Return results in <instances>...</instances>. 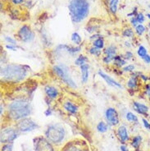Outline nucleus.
Instances as JSON below:
<instances>
[{"label": "nucleus", "mask_w": 150, "mask_h": 151, "mask_svg": "<svg viewBox=\"0 0 150 151\" xmlns=\"http://www.w3.org/2000/svg\"><path fill=\"white\" fill-rule=\"evenodd\" d=\"M68 9L72 22L78 23L87 17L89 5L87 0H71L68 6Z\"/></svg>", "instance_id": "obj_1"}, {"label": "nucleus", "mask_w": 150, "mask_h": 151, "mask_svg": "<svg viewBox=\"0 0 150 151\" xmlns=\"http://www.w3.org/2000/svg\"><path fill=\"white\" fill-rule=\"evenodd\" d=\"M8 112L13 119H21L31 114V108L30 103L24 99H16L9 105Z\"/></svg>", "instance_id": "obj_2"}, {"label": "nucleus", "mask_w": 150, "mask_h": 151, "mask_svg": "<svg viewBox=\"0 0 150 151\" xmlns=\"http://www.w3.org/2000/svg\"><path fill=\"white\" fill-rule=\"evenodd\" d=\"M26 75V70L20 65H8L5 68H2L1 76L7 81H19L22 80Z\"/></svg>", "instance_id": "obj_3"}, {"label": "nucleus", "mask_w": 150, "mask_h": 151, "mask_svg": "<svg viewBox=\"0 0 150 151\" xmlns=\"http://www.w3.org/2000/svg\"><path fill=\"white\" fill-rule=\"evenodd\" d=\"M48 140L55 144L60 143L65 136V131L62 127L59 125H54L49 127L46 132Z\"/></svg>", "instance_id": "obj_4"}, {"label": "nucleus", "mask_w": 150, "mask_h": 151, "mask_svg": "<svg viewBox=\"0 0 150 151\" xmlns=\"http://www.w3.org/2000/svg\"><path fill=\"white\" fill-rule=\"evenodd\" d=\"M54 72L56 73V75L58 76L60 79H62L66 85H68L69 86L72 88H76V85L73 81V80L71 78L69 73L67 72V68L65 66H54Z\"/></svg>", "instance_id": "obj_5"}, {"label": "nucleus", "mask_w": 150, "mask_h": 151, "mask_svg": "<svg viewBox=\"0 0 150 151\" xmlns=\"http://www.w3.org/2000/svg\"><path fill=\"white\" fill-rule=\"evenodd\" d=\"M18 37L20 38L21 40L27 43V42L32 41L34 40L35 35L28 26H23L22 27H21V29L18 31Z\"/></svg>", "instance_id": "obj_6"}, {"label": "nucleus", "mask_w": 150, "mask_h": 151, "mask_svg": "<svg viewBox=\"0 0 150 151\" xmlns=\"http://www.w3.org/2000/svg\"><path fill=\"white\" fill-rule=\"evenodd\" d=\"M37 127V125L35 124L34 122L31 119H22L17 123V128L19 129L21 132H26L33 131L34 129Z\"/></svg>", "instance_id": "obj_7"}, {"label": "nucleus", "mask_w": 150, "mask_h": 151, "mask_svg": "<svg viewBox=\"0 0 150 151\" xmlns=\"http://www.w3.org/2000/svg\"><path fill=\"white\" fill-rule=\"evenodd\" d=\"M16 132L14 129L8 128L4 129L1 132V138L0 140L2 143L6 142H12L16 138Z\"/></svg>", "instance_id": "obj_8"}, {"label": "nucleus", "mask_w": 150, "mask_h": 151, "mask_svg": "<svg viewBox=\"0 0 150 151\" xmlns=\"http://www.w3.org/2000/svg\"><path fill=\"white\" fill-rule=\"evenodd\" d=\"M35 151H54V149L49 141L44 138H39L35 141Z\"/></svg>", "instance_id": "obj_9"}, {"label": "nucleus", "mask_w": 150, "mask_h": 151, "mask_svg": "<svg viewBox=\"0 0 150 151\" xmlns=\"http://www.w3.org/2000/svg\"><path fill=\"white\" fill-rule=\"evenodd\" d=\"M106 118L107 120L109 122V123H111L112 125H116L119 123V118H118V114L117 112L116 111L115 109L113 108H109L106 110Z\"/></svg>", "instance_id": "obj_10"}, {"label": "nucleus", "mask_w": 150, "mask_h": 151, "mask_svg": "<svg viewBox=\"0 0 150 151\" xmlns=\"http://www.w3.org/2000/svg\"><path fill=\"white\" fill-rule=\"evenodd\" d=\"M99 75L103 78V79L108 83V85L114 87V88H118V89H122V86L120 83H118L117 81H116L115 80L112 79V77H110L109 76H108L107 74H105L103 72L101 71H99Z\"/></svg>", "instance_id": "obj_11"}, {"label": "nucleus", "mask_w": 150, "mask_h": 151, "mask_svg": "<svg viewBox=\"0 0 150 151\" xmlns=\"http://www.w3.org/2000/svg\"><path fill=\"white\" fill-rule=\"evenodd\" d=\"M133 106H134L135 110L136 112H138L139 113L143 114V115H144V116H147V113H148L149 108H148L146 105H144V104H140V103L139 102H134Z\"/></svg>", "instance_id": "obj_12"}, {"label": "nucleus", "mask_w": 150, "mask_h": 151, "mask_svg": "<svg viewBox=\"0 0 150 151\" xmlns=\"http://www.w3.org/2000/svg\"><path fill=\"white\" fill-rule=\"evenodd\" d=\"M117 135L119 136L120 140H121V142H123V143L126 142L129 139L127 130L124 126H121L119 128H118V130H117Z\"/></svg>", "instance_id": "obj_13"}, {"label": "nucleus", "mask_w": 150, "mask_h": 151, "mask_svg": "<svg viewBox=\"0 0 150 151\" xmlns=\"http://www.w3.org/2000/svg\"><path fill=\"white\" fill-rule=\"evenodd\" d=\"M45 91V94H47V96L50 99H56L58 97V90L53 86H46L44 89Z\"/></svg>", "instance_id": "obj_14"}, {"label": "nucleus", "mask_w": 150, "mask_h": 151, "mask_svg": "<svg viewBox=\"0 0 150 151\" xmlns=\"http://www.w3.org/2000/svg\"><path fill=\"white\" fill-rule=\"evenodd\" d=\"M81 81L83 83H85L89 78V66L87 64H84L81 66Z\"/></svg>", "instance_id": "obj_15"}, {"label": "nucleus", "mask_w": 150, "mask_h": 151, "mask_svg": "<svg viewBox=\"0 0 150 151\" xmlns=\"http://www.w3.org/2000/svg\"><path fill=\"white\" fill-rule=\"evenodd\" d=\"M64 109L71 113H76L77 112L76 106H75L73 104H71L69 101H67L64 104Z\"/></svg>", "instance_id": "obj_16"}, {"label": "nucleus", "mask_w": 150, "mask_h": 151, "mask_svg": "<svg viewBox=\"0 0 150 151\" xmlns=\"http://www.w3.org/2000/svg\"><path fill=\"white\" fill-rule=\"evenodd\" d=\"M118 4H119V0H111L110 1L109 8H110V11L112 12L113 14H115L116 11H117Z\"/></svg>", "instance_id": "obj_17"}, {"label": "nucleus", "mask_w": 150, "mask_h": 151, "mask_svg": "<svg viewBox=\"0 0 150 151\" xmlns=\"http://www.w3.org/2000/svg\"><path fill=\"white\" fill-rule=\"evenodd\" d=\"M116 47L114 46H109L108 47L107 49L104 50V53L106 55H108V56H112V57H115L116 55Z\"/></svg>", "instance_id": "obj_18"}, {"label": "nucleus", "mask_w": 150, "mask_h": 151, "mask_svg": "<svg viewBox=\"0 0 150 151\" xmlns=\"http://www.w3.org/2000/svg\"><path fill=\"white\" fill-rule=\"evenodd\" d=\"M127 86L129 87V88H131V89H134V88L137 86V79H136V76H131L130 80H129V81H128V83H127Z\"/></svg>", "instance_id": "obj_19"}, {"label": "nucleus", "mask_w": 150, "mask_h": 151, "mask_svg": "<svg viewBox=\"0 0 150 151\" xmlns=\"http://www.w3.org/2000/svg\"><path fill=\"white\" fill-rule=\"evenodd\" d=\"M93 45H94V47H96L98 49H103L104 46V40H103L102 38H98L97 40H95L94 41Z\"/></svg>", "instance_id": "obj_20"}, {"label": "nucleus", "mask_w": 150, "mask_h": 151, "mask_svg": "<svg viewBox=\"0 0 150 151\" xmlns=\"http://www.w3.org/2000/svg\"><path fill=\"white\" fill-rule=\"evenodd\" d=\"M113 60H114V63H115L118 68H121V66H123V65H125L126 63V61L123 60V59L121 58V56H115Z\"/></svg>", "instance_id": "obj_21"}, {"label": "nucleus", "mask_w": 150, "mask_h": 151, "mask_svg": "<svg viewBox=\"0 0 150 151\" xmlns=\"http://www.w3.org/2000/svg\"><path fill=\"white\" fill-rule=\"evenodd\" d=\"M81 37L80 36V35L76 33V32H75L73 34L71 35V41L75 43L76 45H80L81 43Z\"/></svg>", "instance_id": "obj_22"}, {"label": "nucleus", "mask_w": 150, "mask_h": 151, "mask_svg": "<svg viewBox=\"0 0 150 151\" xmlns=\"http://www.w3.org/2000/svg\"><path fill=\"white\" fill-rule=\"evenodd\" d=\"M88 60V58H85L84 55H81V56H79L76 58V60L75 62V63L77 65V66H82V65L85 64V63L86 61Z\"/></svg>", "instance_id": "obj_23"}, {"label": "nucleus", "mask_w": 150, "mask_h": 151, "mask_svg": "<svg viewBox=\"0 0 150 151\" xmlns=\"http://www.w3.org/2000/svg\"><path fill=\"white\" fill-rule=\"evenodd\" d=\"M97 129H98V131L101 133H104V132H107V130H108V127H107V125L104 123V122H99L98 126H97Z\"/></svg>", "instance_id": "obj_24"}, {"label": "nucleus", "mask_w": 150, "mask_h": 151, "mask_svg": "<svg viewBox=\"0 0 150 151\" xmlns=\"http://www.w3.org/2000/svg\"><path fill=\"white\" fill-rule=\"evenodd\" d=\"M137 53H138L139 56L140 57V58H144L147 55V49L144 46H139Z\"/></svg>", "instance_id": "obj_25"}, {"label": "nucleus", "mask_w": 150, "mask_h": 151, "mask_svg": "<svg viewBox=\"0 0 150 151\" xmlns=\"http://www.w3.org/2000/svg\"><path fill=\"white\" fill-rule=\"evenodd\" d=\"M126 119L128 120L129 122H137L138 121V118L137 117L135 116L134 113H131V112H129V113H126Z\"/></svg>", "instance_id": "obj_26"}, {"label": "nucleus", "mask_w": 150, "mask_h": 151, "mask_svg": "<svg viewBox=\"0 0 150 151\" xmlns=\"http://www.w3.org/2000/svg\"><path fill=\"white\" fill-rule=\"evenodd\" d=\"M140 141H141V137L139 136H135V138L133 139V141H132V145H133V147L135 148V149L139 148V144H140Z\"/></svg>", "instance_id": "obj_27"}, {"label": "nucleus", "mask_w": 150, "mask_h": 151, "mask_svg": "<svg viewBox=\"0 0 150 151\" xmlns=\"http://www.w3.org/2000/svg\"><path fill=\"white\" fill-rule=\"evenodd\" d=\"M135 31L139 35H141L145 31V27H144L142 24H139L138 26L135 27Z\"/></svg>", "instance_id": "obj_28"}, {"label": "nucleus", "mask_w": 150, "mask_h": 151, "mask_svg": "<svg viewBox=\"0 0 150 151\" xmlns=\"http://www.w3.org/2000/svg\"><path fill=\"white\" fill-rule=\"evenodd\" d=\"M89 53L93 54V55H95V56H99L100 53H101V50H100V49L96 48V47H93V48L89 49Z\"/></svg>", "instance_id": "obj_29"}, {"label": "nucleus", "mask_w": 150, "mask_h": 151, "mask_svg": "<svg viewBox=\"0 0 150 151\" xmlns=\"http://www.w3.org/2000/svg\"><path fill=\"white\" fill-rule=\"evenodd\" d=\"M133 35H134V32H133V30H131V29H130V28L124 30L123 35L125 37H132Z\"/></svg>", "instance_id": "obj_30"}, {"label": "nucleus", "mask_w": 150, "mask_h": 151, "mask_svg": "<svg viewBox=\"0 0 150 151\" xmlns=\"http://www.w3.org/2000/svg\"><path fill=\"white\" fill-rule=\"evenodd\" d=\"M5 40H6L7 42H8L9 44H11L12 45H14V46L16 45V42L15 40H14V39H12V38L9 37V36H6V37H5Z\"/></svg>", "instance_id": "obj_31"}, {"label": "nucleus", "mask_w": 150, "mask_h": 151, "mask_svg": "<svg viewBox=\"0 0 150 151\" xmlns=\"http://www.w3.org/2000/svg\"><path fill=\"white\" fill-rule=\"evenodd\" d=\"M135 17H136V19H137V21H138V22L139 23V24H141V23H143L144 22V15H143L142 13H139V14H137Z\"/></svg>", "instance_id": "obj_32"}, {"label": "nucleus", "mask_w": 150, "mask_h": 151, "mask_svg": "<svg viewBox=\"0 0 150 151\" xmlns=\"http://www.w3.org/2000/svg\"><path fill=\"white\" fill-rule=\"evenodd\" d=\"M134 70H135V66L134 65H128V66L123 68L124 72H132Z\"/></svg>", "instance_id": "obj_33"}, {"label": "nucleus", "mask_w": 150, "mask_h": 151, "mask_svg": "<svg viewBox=\"0 0 150 151\" xmlns=\"http://www.w3.org/2000/svg\"><path fill=\"white\" fill-rule=\"evenodd\" d=\"M114 59V57H112V56H108V55H106L105 58H104V62L105 63H109L112 60Z\"/></svg>", "instance_id": "obj_34"}, {"label": "nucleus", "mask_w": 150, "mask_h": 151, "mask_svg": "<svg viewBox=\"0 0 150 151\" xmlns=\"http://www.w3.org/2000/svg\"><path fill=\"white\" fill-rule=\"evenodd\" d=\"M2 151H12V146L9 145H5L3 146Z\"/></svg>", "instance_id": "obj_35"}, {"label": "nucleus", "mask_w": 150, "mask_h": 151, "mask_svg": "<svg viewBox=\"0 0 150 151\" xmlns=\"http://www.w3.org/2000/svg\"><path fill=\"white\" fill-rule=\"evenodd\" d=\"M142 121H143V123H144V127H145L147 129H150V124L149 123V122L147 121L145 118H143Z\"/></svg>", "instance_id": "obj_36"}, {"label": "nucleus", "mask_w": 150, "mask_h": 151, "mask_svg": "<svg viewBox=\"0 0 150 151\" xmlns=\"http://www.w3.org/2000/svg\"><path fill=\"white\" fill-rule=\"evenodd\" d=\"M131 23H132V25L134 26L135 27H136L138 25H137V23L138 22V21H137V19H136V17H134V18L131 19Z\"/></svg>", "instance_id": "obj_37"}, {"label": "nucleus", "mask_w": 150, "mask_h": 151, "mask_svg": "<svg viewBox=\"0 0 150 151\" xmlns=\"http://www.w3.org/2000/svg\"><path fill=\"white\" fill-rule=\"evenodd\" d=\"M143 59H144V62H145L146 63H150V56H149V55H148V54H147L146 56L144 57V58Z\"/></svg>", "instance_id": "obj_38"}, {"label": "nucleus", "mask_w": 150, "mask_h": 151, "mask_svg": "<svg viewBox=\"0 0 150 151\" xmlns=\"http://www.w3.org/2000/svg\"><path fill=\"white\" fill-rule=\"evenodd\" d=\"M126 58L127 59H130V58H132V56H133V55H132V53H131V52H127V53H126Z\"/></svg>", "instance_id": "obj_39"}, {"label": "nucleus", "mask_w": 150, "mask_h": 151, "mask_svg": "<svg viewBox=\"0 0 150 151\" xmlns=\"http://www.w3.org/2000/svg\"><path fill=\"white\" fill-rule=\"evenodd\" d=\"M12 2H13V4H20L23 2V0H12Z\"/></svg>", "instance_id": "obj_40"}, {"label": "nucleus", "mask_w": 150, "mask_h": 151, "mask_svg": "<svg viewBox=\"0 0 150 151\" xmlns=\"http://www.w3.org/2000/svg\"><path fill=\"white\" fill-rule=\"evenodd\" d=\"M66 151H81L79 149H77V148L76 147H71V149H69V150H67Z\"/></svg>", "instance_id": "obj_41"}, {"label": "nucleus", "mask_w": 150, "mask_h": 151, "mask_svg": "<svg viewBox=\"0 0 150 151\" xmlns=\"http://www.w3.org/2000/svg\"><path fill=\"white\" fill-rule=\"evenodd\" d=\"M6 48H7V49H11V50H16L15 46L14 45H6Z\"/></svg>", "instance_id": "obj_42"}, {"label": "nucleus", "mask_w": 150, "mask_h": 151, "mask_svg": "<svg viewBox=\"0 0 150 151\" xmlns=\"http://www.w3.org/2000/svg\"><path fill=\"white\" fill-rule=\"evenodd\" d=\"M45 113V115H46V116H49V115H51L52 112H51V110L49 109H47L46 111H45V113Z\"/></svg>", "instance_id": "obj_43"}, {"label": "nucleus", "mask_w": 150, "mask_h": 151, "mask_svg": "<svg viewBox=\"0 0 150 151\" xmlns=\"http://www.w3.org/2000/svg\"><path fill=\"white\" fill-rule=\"evenodd\" d=\"M121 151H129L128 150V149H127V148L126 147L125 145H121Z\"/></svg>", "instance_id": "obj_44"}, {"label": "nucleus", "mask_w": 150, "mask_h": 151, "mask_svg": "<svg viewBox=\"0 0 150 151\" xmlns=\"http://www.w3.org/2000/svg\"><path fill=\"white\" fill-rule=\"evenodd\" d=\"M141 77H142L143 79L144 80V81H147V80H148V78H147V77H145V76H144V75H141Z\"/></svg>", "instance_id": "obj_45"}, {"label": "nucleus", "mask_w": 150, "mask_h": 151, "mask_svg": "<svg viewBox=\"0 0 150 151\" xmlns=\"http://www.w3.org/2000/svg\"><path fill=\"white\" fill-rule=\"evenodd\" d=\"M0 113H1V114L3 113V106L2 105H1V112H0Z\"/></svg>", "instance_id": "obj_46"}, {"label": "nucleus", "mask_w": 150, "mask_h": 151, "mask_svg": "<svg viewBox=\"0 0 150 151\" xmlns=\"http://www.w3.org/2000/svg\"><path fill=\"white\" fill-rule=\"evenodd\" d=\"M147 17H148L150 19V14H148V15H147Z\"/></svg>", "instance_id": "obj_47"}, {"label": "nucleus", "mask_w": 150, "mask_h": 151, "mask_svg": "<svg viewBox=\"0 0 150 151\" xmlns=\"http://www.w3.org/2000/svg\"><path fill=\"white\" fill-rule=\"evenodd\" d=\"M149 28H150V23H149Z\"/></svg>", "instance_id": "obj_48"}, {"label": "nucleus", "mask_w": 150, "mask_h": 151, "mask_svg": "<svg viewBox=\"0 0 150 151\" xmlns=\"http://www.w3.org/2000/svg\"><path fill=\"white\" fill-rule=\"evenodd\" d=\"M149 35H150V32H149Z\"/></svg>", "instance_id": "obj_49"}]
</instances>
